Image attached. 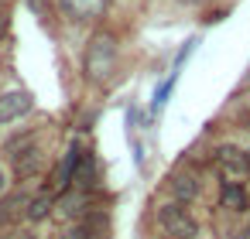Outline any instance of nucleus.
<instances>
[{
    "label": "nucleus",
    "instance_id": "f257e3e1",
    "mask_svg": "<svg viewBox=\"0 0 250 239\" xmlns=\"http://www.w3.org/2000/svg\"><path fill=\"white\" fill-rule=\"evenodd\" d=\"M117 72V38L110 31H96L86 48V79L96 86H106Z\"/></svg>",
    "mask_w": 250,
    "mask_h": 239
},
{
    "label": "nucleus",
    "instance_id": "f03ea898",
    "mask_svg": "<svg viewBox=\"0 0 250 239\" xmlns=\"http://www.w3.org/2000/svg\"><path fill=\"white\" fill-rule=\"evenodd\" d=\"M158 229L168 239H199V222L188 215L182 202H165L158 208Z\"/></svg>",
    "mask_w": 250,
    "mask_h": 239
},
{
    "label": "nucleus",
    "instance_id": "7ed1b4c3",
    "mask_svg": "<svg viewBox=\"0 0 250 239\" xmlns=\"http://www.w3.org/2000/svg\"><path fill=\"white\" fill-rule=\"evenodd\" d=\"M31 106H35V99H31V92H0V127L4 123H14V120H21V116H28L31 113Z\"/></svg>",
    "mask_w": 250,
    "mask_h": 239
},
{
    "label": "nucleus",
    "instance_id": "20e7f679",
    "mask_svg": "<svg viewBox=\"0 0 250 239\" xmlns=\"http://www.w3.org/2000/svg\"><path fill=\"white\" fill-rule=\"evenodd\" d=\"M55 212H59L62 219H69V222L83 219V215L89 212V191H86V188H65L62 198L55 202Z\"/></svg>",
    "mask_w": 250,
    "mask_h": 239
},
{
    "label": "nucleus",
    "instance_id": "39448f33",
    "mask_svg": "<svg viewBox=\"0 0 250 239\" xmlns=\"http://www.w3.org/2000/svg\"><path fill=\"white\" fill-rule=\"evenodd\" d=\"M59 7H62V14L72 18V21H96V18L106 14L110 0H59Z\"/></svg>",
    "mask_w": 250,
    "mask_h": 239
},
{
    "label": "nucleus",
    "instance_id": "423d86ee",
    "mask_svg": "<svg viewBox=\"0 0 250 239\" xmlns=\"http://www.w3.org/2000/svg\"><path fill=\"white\" fill-rule=\"evenodd\" d=\"M11 154H14V174L18 178H35L42 171V164H45V157H42V150L35 144L31 147H11Z\"/></svg>",
    "mask_w": 250,
    "mask_h": 239
},
{
    "label": "nucleus",
    "instance_id": "0eeeda50",
    "mask_svg": "<svg viewBox=\"0 0 250 239\" xmlns=\"http://www.w3.org/2000/svg\"><path fill=\"white\" fill-rule=\"evenodd\" d=\"M199 178H192V174H171V195H175V202H192V198H199Z\"/></svg>",
    "mask_w": 250,
    "mask_h": 239
},
{
    "label": "nucleus",
    "instance_id": "6e6552de",
    "mask_svg": "<svg viewBox=\"0 0 250 239\" xmlns=\"http://www.w3.org/2000/svg\"><path fill=\"white\" fill-rule=\"evenodd\" d=\"M219 164H223V171H229L233 178H240V174H247V164H243V150H236L233 144H226V147H219Z\"/></svg>",
    "mask_w": 250,
    "mask_h": 239
},
{
    "label": "nucleus",
    "instance_id": "1a4fd4ad",
    "mask_svg": "<svg viewBox=\"0 0 250 239\" xmlns=\"http://www.w3.org/2000/svg\"><path fill=\"white\" fill-rule=\"evenodd\" d=\"M223 205L233 208V212H243V208H247V191H243L236 181H226V184H223Z\"/></svg>",
    "mask_w": 250,
    "mask_h": 239
},
{
    "label": "nucleus",
    "instance_id": "9d476101",
    "mask_svg": "<svg viewBox=\"0 0 250 239\" xmlns=\"http://www.w3.org/2000/svg\"><path fill=\"white\" fill-rule=\"evenodd\" d=\"M24 208H28V195H14V198H7L4 205H0V222H14L18 215H24Z\"/></svg>",
    "mask_w": 250,
    "mask_h": 239
},
{
    "label": "nucleus",
    "instance_id": "9b49d317",
    "mask_svg": "<svg viewBox=\"0 0 250 239\" xmlns=\"http://www.w3.org/2000/svg\"><path fill=\"white\" fill-rule=\"evenodd\" d=\"M52 212V198L48 195H38V198H28V208H24V215L31 219V222H38V219H45Z\"/></svg>",
    "mask_w": 250,
    "mask_h": 239
},
{
    "label": "nucleus",
    "instance_id": "f8f14e48",
    "mask_svg": "<svg viewBox=\"0 0 250 239\" xmlns=\"http://www.w3.org/2000/svg\"><path fill=\"white\" fill-rule=\"evenodd\" d=\"M14 239H38V236H31V232H24V229H14Z\"/></svg>",
    "mask_w": 250,
    "mask_h": 239
},
{
    "label": "nucleus",
    "instance_id": "ddd939ff",
    "mask_svg": "<svg viewBox=\"0 0 250 239\" xmlns=\"http://www.w3.org/2000/svg\"><path fill=\"white\" fill-rule=\"evenodd\" d=\"M7 35V14H0V38Z\"/></svg>",
    "mask_w": 250,
    "mask_h": 239
},
{
    "label": "nucleus",
    "instance_id": "4468645a",
    "mask_svg": "<svg viewBox=\"0 0 250 239\" xmlns=\"http://www.w3.org/2000/svg\"><path fill=\"white\" fill-rule=\"evenodd\" d=\"M4 188H7V174H4V167H0V195H4Z\"/></svg>",
    "mask_w": 250,
    "mask_h": 239
},
{
    "label": "nucleus",
    "instance_id": "2eb2a0df",
    "mask_svg": "<svg viewBox=\"0 0 250 239\" xmlns=\"http://www.w3.org/2000/svg\"><path fill=\"white\" fill-rule=\"evenodd\" d=\"M243 164H247V174H250V150H243Z\"/></svg>",
    "mask_w": 250,
    "mask_h": 239
},
{
    "label": "nucleus",
    "instance_id": "dca6fc26",
    "mask_svg": "<svg viewBox=\"0 0 250 239\" xmlns=\"http://www.w3.org/2000/svg\"><path fill=\"white\" fill-rule=\"evenodd\" d=\"M0 239H14V229H11V232H4V236H0Z\"/></svg>",
    "mask_w": 250,
    "mask_h": 239
},
{
    "label": "nucleus",
    "instance_id": "f3484780",
    "mask_svg": "<svg viewBox=\"0 0 250 239\" xmlns=\"http://www.w3.org/2000/svg\"><path fill=\"white\" fill-rule=\"evenodd\" d=\"M178 4H202V0H178Z\"/></svg>",
    "mask_w": 250,
    "mask_h": 239
},
{
    "label": "nucleus",
    "instance_id": "a211bd4d",
    "mask_svg": "<svg viewBox=\"0 0 250 239\" xmlns=\"http://www.w3.org/2000/svg\"><path fill=\"white\" fill-rule=\"evenodd\" d=\"M247 232H250V225H247Z\"/></svg>",
    "mask_w": 250,
    "mask_h": 239
}]
</instances>
